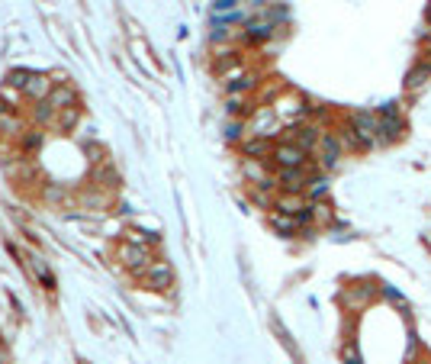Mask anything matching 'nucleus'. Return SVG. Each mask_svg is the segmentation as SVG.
<instances>
[{"instance_id": "f257e3e1", "label": "nucleus", "mask_w": 431, "mask_h": 364, "mask_svg": "<svg viewBox=\"0 0 431 364\" xmlns=\"http://www.w3.org/2000/svg\"><path fill=\"white\" fill-rule=\"evenodd\" d=\"M316 155V168L319 171H335L338 161L345 158V145H341V139L335 136V129L332 132H322V139H319V149L312 151Z\"/></svg>"}, {"instance_id": "f03ea898", "label": "nucleus", "mask_w": 431, "mask_h": 364, "mask_svg": "<svg viewBox=\"0 0 431 364\" xmlns=\"http://www.w3.org/2000/svg\"><path fill=\"white\" fill-rule=\"evenodd\" d=\"M322 132H325V129L319 126V123H309V119H306V123H296V126H284V142H293L306 155H312V151L319 149Z\"/></svg>"}, {"instance_id": "7ed1b4c3", "label": "nucleus", "mask_w": 431, "mask_h": 364, "mask_svg": "<svg viewBox=\"0 0 431 364\" xmlns=\"http://www.w3.org/2000/svg\"><path fill=\"white\" fill-rule=\"evenodd\" d=\"M312 171H319V168H312V165H306V168H277L273 181L284 193H306Z\"/></svg>"}, {"instance_id": "20e7f679", "label": "nucleus", "mask_w": 431, "mask_h": 364, "mask_svg": "<svg viewBox=\"0 0 431 364\" xmlns=\"http://www.w3.org/2000/svg\"><path fill=\"white\" fill-rule=\"evenodd\" d=\"M345 119L370 142V149H380V119H377V113H370V110H354V113H347Z\"/></svg>"}, {"instance_id": "39448f33", "label": "nucleus", "mask_w": 431, "mask_h": 364, "mask_svg": "<svg viewBox=\"0 0 431 364\" xmlns=\"http://www.w3.org/2000/svg\"><path fill=\"white\" fill-rule=\"evenodd\" d=\"M271 161H273V168H306L309 155L299 145H293V142H277L271 151Z\"/></svg>"}, {"instance_id": "423d86ee", "label": "nucleus", "mask_w": 431, "mask_h": 364, "mask_svg": "<svg viewBox=\"0 0 431 364\" xmlns=\"http://www.w3.org/2000/svg\"><path fill=\"white\" fill-rule=\"evenodd\" d=\"M258 84H261V75L258 71H245V64L238 71L225 75V94L229 97H248L251 90H258Z\"/></svg>"}, {"instance_id": "0eeeda50", "label": "nucleus", "mask_w": 431, "mask_h": 364, "mask_svg": "<svg viewBox=\"0 0 431 364\" xmlns=\"http://www.w3.org/2000/svg\"><path fill=\"white\" fill-rule=\"evenodd\" d=\"M119 261L132 271H145L155 258H151V248L148 245H136V242H126V245H119Z\"/></svg>"}, {"instance_id": "6e6552de", "label": "nucleus", "mask_w": 431, "mask_h": 364, "mask_svg": "<svg viewBox=\"0 0 431 364\" xmlns=\"http://www.w3.org/2000/svg\"><path fill=\"white\" fill-rule=\"evenodd\" d=\"M377 119H380V149L406 139V119L402 117H377Z\"/></svg>"}, {"instance_id": "1a4fd4ad", "label": "nucleus", "mask_w": 431, "mask_h": 364, "mask_svg": "<svg viewBox=\"0 0 431 364\" xmlns=\"http://www.w3.org/2000/svg\"><path fill=\"white\" fill-rule=\"evenodd\" d=\"M335 136L341 139V145H345V151H351V155H360V151H373L370 149V142L360 136L358 129L351 126V123H338V129H335Z\"/></svg>"}, {"instance_id": "9d476101", "label": "nucleus", "mask_w": 431, "mask_h": 364, "mask_svg": "<svg viewBox=\"0 0 431 364\" xmlns=\"http://www.w3.org/2000/svg\"><path fill=\"white\" fill-rule=\"evenodd\" d=\"M373 297H377V287H370V284H354V287H347L345 293H341V303H345L351 313H358V310H364Z\"/></svg>"}, {"instance_id": "9b49d317", "label": "nucleus", "mask_w": 431, "mask_h": 364, "mask_svg": "<svg viewBox=\"0 0 431 364\" xmlns=\"http://www.w3.org/2000/svg\"><path fill=\"white\" fill-rule=\"evenodd\" d=\"M142 278H145V284H148L151 290H164V287H171L174 274H171V265H168V261H151V265L142 271Z\"/></svg>"}, {"instance_id": "f8f14e48", "label": "nucleus", "mask_w": 431, "mask_h": 364, "mask_svg": "<svg viewBox=\"0 0 431 364\" xmlns=\"http://www.w3.org/2000/svg\"><path fill=\"white\" fill-rule=\"evenodd\" d=\"M428 81H431V62H428V58H421V62L412 64L409 75H406V90L419 94L421 87H428Z\"/></svg>"}, {"instance_id": "ddd939ff", "label": "nucleus", "mask_w": 431, "mask_h": 364, "mask_svg": "<svg viewBox=\"0 0 431 364\" xmlns=\"http://www.w3.org/2000/svg\"><path fill=\"white\" fill-rule=\"evenodd\" d=\"M271 139H258V136H248V139H242V155L248 161H271Z\"/></svg>"}, {"instance_id": "4468645a", "label": "nucleus", "mask_w": 431, "mask_h": 364, "mask_svg": "<svg viewBox=\"0 0 431 364\" xmlns=\"http://www.w3.org/2000/svg\"><path fill=\"white\" fill-rule=\"evenodd\" d=\"M309 200H306V193H277V200H273V210L277 213H286V216H299V210H306Z\"/></svg>"}, {"instance_id": "2eb2a0df", "label": "nucleus", "mask_w": 431, "mask_h": 364, "mask_svg": "<svg viewBox=\"0 0 431 364\" xmlns=\"http://www.w3.org/2000/svg\"><path fill=\"white\" fill-rule=\"evenodd\" d=\"M267 223L273 226L277 236H284V239L299 236V223H296V216H286V213H277V210H273V213L267 216Z\"/></svg>"}, {"instance_id": "dca6fc26", "label": "nucleus", "mask_w": 431, "mask_h": 364, "mask_svg": "<svg viewBox=\"0 0 431 364\" xmlns=\"http://www.w3.org/2000/svg\"><path fill=\"white\" fill-rule=\"evenodd\" d=\"M328 191H332V181H328L325 171H312L309 178V187H306V197H309V204H319V200H325Z\"/></svg>"}, {"instance_id": "f3484780", "label": "nucleus", "mask_w": 431, "mask_h": 364, "mask_svg": "<svg viewBox=\"0 0 431 364\" xmlns=\"http://www.w3.org/2000/svg\"><path fill=\"white\" fill-rule=\"evenodd\" d=\"M55 87H52V81L45 75H32V81L26 87H23V94L29 97V100H36V104H42V100H49V94H52Z\"/></svg>"}, {"instance_id": "a211bd4d", "label": "nucleus", "mask_w": 431, "mask_h": 364, "mask_svg": "<svg viewBox=\"0 0 431 364\" xmlns=\"http://www.w3.org/2000/svg\"><path fill=\"white\" fill-rule=\"evenodd\" d=\"M273 29H277V26H273L271 20H254V23H248V26H245V39H248V43H267V39H271L273 36Z\"/></svg>"}, {"instance_id": "6ab92c4d", "label": "nucleus", "mask_w": 431, "mask_h": 364, "mask_svg": "<svg viewBox=\"0 0 431 364\" xmlns=\"http://www.w3.org/2000/svg\"><path fill=\"white\" fill-rule=\"evenodd\" d=\"M49 104L62 113V110H68V107H77V94H74V87L62 84V87H55L52 94H49Z\"/></svg>"}, {"instance_id": "aec40b11", "label": "nucleus", "mask_w": 431, "mask_h": 364, "mask_svg": "<svg viewBox=\"0 0 431 364\" xmlns=\"http://www.w3.org/2000/svg\"><path fill=\"white\" fill-rule=\"evenodd\" d=\"M0 136H7V139L26 136V123H23L16 113H10V117H0Z\"/></svg>"}, {"instance_id": "412c9836", "label": "nucleus", "mask_w": 431, "mask_h": 364, "mask_svg": "<svg viewBox=\"0 0 431 364\" xmlns=\"http://www.w3.org/2000/svg\"><path fill=\"white\" fill-rule=\"evenodd\" d=\"M58 117V110L49 104V100H42V104H36V110H32V119H36V126H49L52 119Z\"/></svg>"}, {"instance_id": "4be33fe9", "label": "nucleus", "mask_w": 431, "mask_h": 364, "mask_svg": "<svg viewBox=\"0 0 431 364\" xmlns=\"http://www.w3.org/2000/svg\"><path fill=\"white\" fill-rule=\"evenodd\" d=\"M32 75H36V71H26V68H13L10 75H7V87H13V90H23V87L32 81Z\"/></svg>"}, {"instance_id": "5701e85b", "label": "nucleus", "mask_w": 431, "mask_h": 364, "mask_svg": "<svg viewBox=\"0 0 431 364\" xmlns=\"http://www.w3.org/2000/svg\"><path fill=\"white\" fill-rule=\"evenodd\" d=\"M77 119H81V107H68L58 113V126H62V132H71L74 126H77Z\"/></svg>"}, {"instance_id": "b1692460", "label": "nucleus", "mask_w": 431, "mask_h": 364, "mask_svg": "<svg viewBox=\"0 0 431 364\" xmlns=\"http://www.w3.org/2000/svg\"><path fill=\"white\" fill-rule=\"evenodd\" d=\"M39 149H42V132H39V126L26 129V136H23V151L29 155V151H39Z\"/></svg>"}, {"instance_id": "393cba45", "label": "nucleus", "mask_w": 431, "mask_h": 364, "mask_svg": "<svg viewBox=\"0 0 431 364\" xmlns=\"http://www.w3.org/2000/svg\"><path fill=\"white\" fill-rule=\"evenodd\" d=\"M32 274H39V278H42V284H49V287H52V274H49V268H45V261L39 255L32 258Z\"/></svg>"}, {"instance_id": "a878e982", "label": "nucleus", "mask_w": 431, "mask_h": 364, "mask_svg": "<svg viewBox=\"0 0 431 364\" xmlns=\"http://www.w3.org/2000/svg\"><path fill=\"white\" fill-rule=\"evenodd\" d=\"M377 117H402V110H399V104L389 100V104H380L377 107Z\"/></svg>"}, {"instance_id": "bb28decb", "label": "nucleus", "mask_w": 431, "mask_h": 364, "mask_svg": "<svg viewBox=\"0 0 431 364\" xmlns=\"http://www.w3.org/2000/svg\"><path fill=\"white\" fill-rule=\"evenodd\" d=\"M45 200H64V187H55V184H49V187H45Z\"/></svg>"}, {"instance_id": "cd10ccee", "label": "nucleus", "mask_w": 431, "mask_h": 364, "mask_svg": "<svg viewBox=\"0 0 431 364\" xmlns=\"http://www.w3.org/2000/svg\"><path fill=\"white\" fill-rule=\"evenodd\" d=\"M345 361H347V364H360L358 352H354V348H345Z\"/></svg>"}, {"instance_id": "c85d7f7f", "label": "nucleus", "mask_w": 431, "mask_h": 364, "mask_svg": "<svg viewBox=\"0 0 431 364\" xmlns=\"http://www.w3.org/2000/svg\"><path fill=\"white\" fill-rule=\"evenodd\" d=\"M425 49H428V55H431V29L425 32Z\"/></svg>"}, {"instance_id": "c756f323", "label": "nucleus", "mask_w": 431, "mask_h": 364, "mask_svg": "<svg viewBox=\"0 0 431 364\" xmlns=\"http://www.w3.org/2000/svg\"><path fill=\"white\" fill-rule=\"evenodd\" d=\"M425 20H428V29H431V3H428V10H425Z\"/></svg>"}]
</instances>
